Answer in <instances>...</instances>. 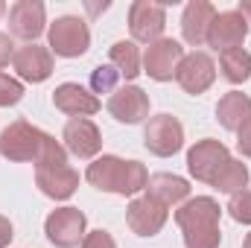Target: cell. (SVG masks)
Returning <instances> with one entry per match:
<instances>
[{"instance_id": "obj_9", "label": "cell", "mask_w": 251, "mask_h": 248, "mask_svg": "<svg viewBox=\"0 0 251 248\" xmlns=\"http://www.w3.org/2000/svg\"><path fill=\"white\" fill-rule=\"evenodd\" d=\"M213 79H216V64L213 59L207 56V53H201V50H193L190 56L181 59L178 64V70H176V82L187 91V94H204L210 85H213Z\"/></svg>"}, {"instance_id": "obj_15", "label": "cell", "mask_w": 251, "mask_h": 248, "mask_svg": "<svg viewBox=\"0 0 251 248\" xmlns=\"http://www.w3.org/2000/svg\"><path fill=\"white\" fill-rule=\"evenodd\" d=\"M64 149L73 152L76 158H94L102 146V137H100V128L91 123L88 117H73L70 123L64 125L62 131Z\"/></svg>"}, {"instance_id": "obj_26", "label": "cell", "mask_w": 251, "mask_h": 248, "mask_svg": "<svg viewBox=\"0 0 251 248\" xmlns=\"http://www.w3.org/2000/svg\"><path fill=\"white\" fill-rule=\"evenodd\" d=\"M228 213H231L237 222L249 225L251 222V190H240V193L231 196V201H228Z\"/></svg>"}, {"instance_id": "obj_7", "label": "cell", "mask_w": 251, "mask_h": 248, "mask_svg": "<svg viewBox=\"0 0 251 248\" xmlns=\"http://www.w3.org/2000/svg\"><path fill=\"white\" fill-rule=\"evenodd\" d=\"M167 26V12L161 3H149V0H137L128 9V29L137 41L143 44H155L161 41V32Z\"/></svg>"}, {"instance_id": "obj_27", "label": "cell", "mask_w": 251, "mask_h": 248, "mask_svg": "<svg viewBox=\"0 0 251 248\" xmlns=\"http://www.w3.org/2000/svg\"><path fill=\"white\" fill-rule=\"evenodd\" d=\"M21 97H24V85L18 79L6 76V73H0V108H9V105L21 102Z\"/></svg>"}, {"instance_id": "obj_3", "label": "cell", "mask_w": 251, "mask_h": 248, "mask_svg": "<svg viewBox=\"0 0 251 248\" xmlns=\"http://www.w3.org/2000/svg\"><path fill=\"white\" fill-rule=\"evenodd\" d=\"M85 178L97 190H105V193H120V196H134L137 190H146V167L137 164V161H123V158H114V155H102L97 158Z\"/></svg>"}, {"instance_id": "obj_30", "label": "cell", "mask_w": 251, "mask_h": 248, "mask_svg": "<svg viewBox=\"0 0 251 248\" xmlns=\"http://www.w3.org/2000/svg\"><path fill=\"white\" fill-rule=\"evenodd\" d=\"M237 146H240V152H243V155H249V158H251V120L240 128V140H237Z\"/></svg>"}, {"instance_id": "obj_31", "label": "cell", "mask_w": 251, "mask_h": 248, "mask_svg": "<svg viewBox=\"0 0 251 248\" xmlns=\"http://www.w3.org/2000/svg\"><path fill=\"white\" fill-rule=\"evenodd\" d=\"M12 243V222L6 216H0V248H6Z\"/></svg>"}, {"instance_id": "obj_1", "label": "cell", "mask_w": 251, "mask_h": 248, "mask_svg": "<svg viewBox=\"0 0 251 248\" xmlns=\"http://www.w3.org/2000/svg\"><path fill=\"white\" fill-rule=\"evenodd\" d=\"M0 155L9 161H32L35 170L38 167H59L67 164V152L64 146L56 143V137H50L47 131L35 128L26 120H15L0 131Z\"/></svg>"}, {"instance_id": "obj_17", "label": "cell", "mask_w": 251, "mask_h": 248, "mask_svg": "<svg viewBox=\"0 0 251 248\" xmlns=\"http://www.w3.org/2000/svg\"><path fill=\"white\" fill-rule=\"evenodd\" d=\"M35 184L50 198H70L79 187V173L67 164L59 167H38L35 170Z\"/></svg>"}, {"instance_id": "obj_5", "label": "cell", "mask_w": 251, "mask_h": 248, "mask_svg": "<svg viewBox=\"0 0 251 248\" xmlns=\"http://www.w3.org/2000/svg\"><path fill=\"white\" fill-rule=\"evenodd\" d=\"M143 143L152 155L158 158H170L184 146V125L178 123L173 114H158L146 123L143 131Z\"/></svg>"}, {"instance_id": "obj_24", "label": "cell", "mask_w": 251, "mask_h": 248, "mask_svg": "<svg viewBox=\"0 0 251 248\" xmlns=\"http://www.w3.org/2000/svg\"><path fill=\"white\" fill-rule=\"evenodd\" d=\"M111 64L117 67V73L126 79H134L140 73V56H137V47L131 41H117L111 47Z\"/></svg>"}, {"instance_id": "obj_28", "label": "cell", "mask_w": 251, "mask_h": 248, "mask_svg": "<svg viewBox=\"0 0 251 248\" xmlns=\"http://www.w3.org/2000/svg\"><path fill=\"white\" fill-rule=\"evenodd\" d=\"M82 248H117L111 234L108 231H91L85 240H82Z\"/></svg>"}, {"instance_id": "obj_6", "label": "cell", "mask_w": 251, "mask_h": 248, "mask_svg": "<svg viewBox=\"0 0 251 248\" xmlns=\"http://www.w3.org/2000/svg\"><path fill=\"white\" fill-rule=\"evenodd\" d=\"M231 161L228 146L219 140H199L193 149L187 152V170L196 181L213 184V178L219 175V170Z\"/></svg>"}, {"instance_id": "obj_21", "label": "cell", "mask_w": 251, "mask_h": 248, "mask_svg": "<svg viewBox=\"0 0 251 248\" xmlns=\"http://www.w3.org/2000/svg\"><path fill=\"white\" fill-rule=\"evenodd\" d=\"M146 196H152V198H158L161 204H178V201H184L190 196V184L184 178H178V175H170V173H155V175H149V181H146Z\"/></svg>"}, {"instance_id": "obj_20", "label": "cell", "mask_w": 251, "mask_h": 248, "mask_svg": "<svg viewBox=\"0 0 251 248\" xmlns=\"http://www.w3.org/2000/svg\"><path fill=\"white\" fill-rule=\"evenodd\" d=\"M216 120L225 125L228 131H240L251 120V97L240 94V91L225 94L219 99V105H216Z\"/></svg>"}, {"instance_id": "obj_2", "label": "cell", "mask_w": 251, "mask_h": 248, "mask_svg": "<svg viewBox=\"0 0 251 248\" xmlns=\"http://www.w3.org/2000/svg\"><path fill=\"white\" fill-rule=\"evenodd\" d=\"M219 204L210 196H196L176 210V222L187 248H219Z\"/></svg>"}, {"instance_id": "obj_12", "label": "cell", "mask_w": 251, "mask_h": 248, "mask_svg": "<svg viewBox=\"0 0 251 248\" xmlns=\"http://www.w3.org/2000/svg\"><path fill=\"white\" fill-rule=\"evenodd\" d=\"M126 219L137 237H155L167 222V204H161L152 196H140L126 207Z\"/></svg>"}, {"instance_id": "obj_19", "label": "cell", "mask_w": 251, "mask_h": 248, "mask_svg": "<svg viewBox=\"0 0 251 248\" xmlns=\"http://www.w3.org/2000/svg\"><path fill=\"white\" fill-rule=\"evenodd\" d=\"M12 64H15L18 76L26 79V82H44V79L53 73V56H50V50L41 47V44H26V47L15 50Z\"/></svg>"}, {"instance_id": "obj_33", "label": "cell", "mask_w": 251, "mask_h": 248, "mask_svg": "<svg viewBox=\"0 0 251 248\" xmlns=\"http://www.w3.org/2000/svg\"><path fill=\"white\" fill-rule=\"evenodd\" d=\"M243 248H251V234L246 237V246H243Z\"/></svg>"}, {"instance_id": "obj_23", "label": "cell", "mask_w": 251, "mask_h": 248, "mask_svg": "<svg viewBox=\"0 0 251 248\" xmlns=\"http://www.w3.org/2000/svg\"><path fill=\"white\" fill-rule=\"evenodd\" d=\"M219 64H222V76H225L228 82H234V85L246 82L251 76V56L243 47L222 53V56H219Z\"/></svg>"}, {"instance_id": "obj_10", "label": "cell", "mask_w": 251, "mask_h": 248, "mask_svg": "<svg viewBox=\"0 0 251 248\" xmlns=\"http://www.w3.org/2000/svg\"><path fill=\"white\" fill-rule=\"evenodd\" d=\"M181 59H184L181 44L173 41V38H161V41H155V44L146 47L143 67H146V73H149L155 82H170V79L176 76Z\"/></svg>"}, {"instance_id": "obj_14", "label": "cell", "mask_w": 251, "mask_h": 248, "mask_svg": "<svg viewBox=\"0 0 251 248\" xmlns=\"http://www.w3.org/2000/svg\"><path fill=\"white\" fill-rule=\"evenodd\" d=\"M108 114L114 120H120L126 125L140 123L146 114H149V97L137 88V85H126V88H117L108 99Z\"/></svg>"}, {"instance_id": "obj_34", "label": "cell", "mask_w": 251, "mask_h": 248, "mask_svg": "<svg viewBox=\"0 0 251 248\" xmlns=\"http://www.w3.org/2000/svg\"><path fill=\"white\" fill-rule=\"evenodd\" d=\"M0 15H3V6H0Z\"/></svg>"}, {"instance_id": "obj_4", "label": "cell", "mask_w": 251, "mask_h": 248, "mask_svg": "<svg viewBox=\"0 0 251 248\" xmlns=\"http://www.w3.org/2000/svg\"><path fill=\"white\" fill-rule=\"evenodd\" d=\"M50 47L56 50V56H64V59L82 56L91 47V32L85 21L76 15H64L56 24H50Z\"/></svg>"}, {"instance_id": "obj_13", "label": "cell", "mask_w": 251, "mask_h": 248, "mask_svg": "<svg viewBox=\"0 0 251 248\" xmlns=\"http://www.w3.org/2000/svg\"><path fill=\"white\" fill-rule=\"evenodd\" d=\"M44 3L38 0H18L9 9V32L24 41H35L44 32Z\"/></svg>"}, {"instance_id": "obj_18", "label": "cell", "mask_w": 251, "mask_h": 248, "mask_svg": "<svg viewBox=\"0 0 251 248\" xmlns=\"http://www.w3.org/2000/svg\"><path fill=\"white\" fill-rule=\"evenodd\" d=\"M213 18H216V9L207 0H193V3H187V9L181 15V35H184V41L193 44V47L207 44V32H210Z\"/></svg>"}, {"instance_id": "obj_25", "label": "cell", "mask_w": 251, "mask_h": 248, "mask_svg": "<svg viewBox=\"0 0 251 248\" xmlns=\"http://www.w3.org/2000/svg\"><path fill=\"white\" fill-rule=\"evenodd\" d=\"M117 79H120V73L114 64H100L91 73V88H94V94H111V91H117Z\"/></svg>"}, {"instance_id": "obj_16", "label": "cell", "mask_w": 251, "mask_h": 248, "mask_svg": "<svg viewBox=\"0 0 251 248\" xmlns=\"http://www.w3.org/2000/svg\"><path fill=\"white\" fill-rule=\"evenodd\" d=\"M53 105L67 117H88L100 111V99L76 82H64L53 91Z\"/></svg>"}, {"instance_id": "obj_8", "label": "cell", "mask_w": 251, "mask_h": 248, "mask_svg": "<svg viewBox=\"0 0 251 248\" xmlns=\"http://www.w3.org/2000/svg\"><path fill=\"white\" fill-rule=\"evenodd\" d=\"M47 240L59 248H73L79 246V240H85V213L76 207H62L53 210L44 222Z\"/></svg>"}, {"instance_id": "obj_29", "label": "cell", "mask_w": 251, "mask_h": 248, "mask_svg": "<svg viewBox=\"0 0 251 248\" xmlns=\"http://www.w3.org/2000/svg\"><path fill=\"white\" fill-rule=\"evenodd\" d=\"M12 59H15V44H12V38H9V35H3V32H0V67H6Z\"/></svg>"}, {"instance_id": "obj_32", "label": "cell", "mask_w": 251, "mask_h": 248, "mask_svg": "<svg viewBox=\"0 0 251 248\" xmlns=\"http://www.w3.org/2000/svg\"><path fill=\"white\" fill-rule=\"evenodd\" d=\"M243 18H246V24H249V29H251V0H243L240 3V9H237Z\"/></svg>"}, {"instance_id": "obj_22", "label": "cell", "mask_w": 251, "mask_h": 248, "mask_svg": "<svg viewBox=\"0 0 251 248\" xmlns=\"http://www.w3.org/2000/svg\"><path fill=\"white\" fill-rule=\"evenodd\" d=\"M249 184V170H246V164L243 161H237V158H231L222 170H219V175L213 178V187L219 190V193H240V190H246Z\"/></svg>"}, {"instance_id": "obj_11", "label": "cell", "mask_w": 251, "mask_h": 248, "mask_svg": "<svg viewBox=\"0 0 251 248\" xmlns=\"http://www.w3.org/2000/svg\"><path fill=\"white\" fill-rule=\"evenodd\" d=\"M246 35H249V24H246V18L234 9V12H222V15L213 18L210 32H207V44H210L216 53H228V50L243 47Z\"/></svg>"}]
</instances>
